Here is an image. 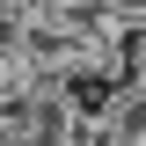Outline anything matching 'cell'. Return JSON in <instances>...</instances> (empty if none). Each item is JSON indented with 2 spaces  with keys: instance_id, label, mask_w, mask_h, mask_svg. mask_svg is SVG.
Instances as JSON below:
<instances>
[{
  "instance_id": "7a4b0ae2",
  "label": "cell",
  "mask_w": 146,
  "mask_h": 146,
  "mask_svg": "<svg viewBox=\"0 0 146 146\" xmlns=\"http://www.w3.org/2000/svg\"><path fill=\"white\" fill-rule=\"evenodd\" d=\"M110 22H146V0H102Z\"/></svg>"
},
{
  "instance_id": "6da1fadb",
  "label": "cell",
  "mask_w": 146,
  "mask_h": 146,
  "mask_svg": "<svg viewBox=\"0 0 146 146\" xmlns=\"http://www.w3.org/2000/svg\"><path fill=\"white\" fill-rule=\"evenodd\" d=\"M110 139L117 146H146V88L131 80L124 95H117V110H110Z\"/></svg>"
}]
</instances>
